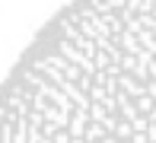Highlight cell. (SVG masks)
<instances>
[{"instance_id":"1","label":"cell","mask_w":156,"mask_h":143,"mask_svg":"<svg viewBox=\"0 0 156 143\" xmlns=\"http://www.w3.org/2000/svg\"><path fill=\"white\" fill-rule=\"evenodd\" d=\"M156 143V0H70L0 86V143Z\"/></svg>"}]
</instances>
